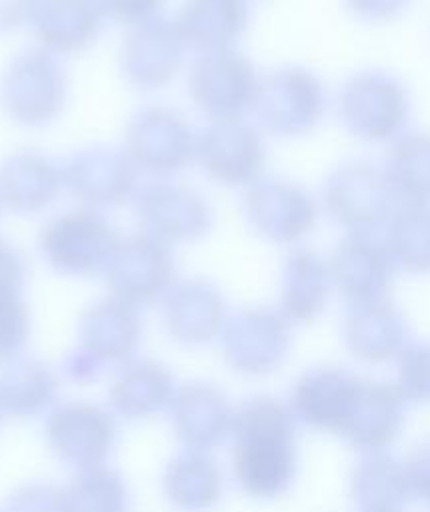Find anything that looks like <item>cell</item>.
I'll use <instances>...</instances> for the list:
<instances>
[{
	"label": "cell",
	"mask_w": 430,
	"mask_h": 512,
	"mask_svg": "<svg viewBox=\"0 0 430 512\" xmlns=\"http://www.w3.org/2000/svg\"><path fill=\"white\" fill-rule=\"evenodd\" d=\"M338 118L362 142L396 140L410 116V96L402 80L384 70H362L338 92Z\"/></svg>",
	"instance_id": "2"
},
{
	"label": "cell",
	"mask_w": 430,
	"mask_h": 512,
	"mask_svg": "<svg viewBox=\"0 0 430 512\" xmlns=\"http://www.w3.org/2000/svg\"><path fill=\"white\" fill-rule=\"evenodd\" d=\"M172 426L190 450L208 452L230 436L234 412L222 390L206 382H188L176 388L170 404Z\"/></svg>",
	"instance_id": "21"
},
{
	"label": "cell",
	"mask_w": 430,
	"mask_h": 512,
	"mask_svg": "<svg viewBox=\"0 0 430 512\" xmlns=\"http://www.w3.org/2000/svg\"><path fill=\"white\" fill-rule=\"evenodd\" d=\"M382 240L398 270L430 272V206L402 204L388 218Z\"/></svg>",
	"instance_id": "33"
},
{
	"label": "cell",
	"mask_w": 430,
	"mask_h": 512,
	"mask_svg": "<svg viewBox=\"0 0 430 512\" xmlns=\"http://www.w3.org/2000/svg\"><path fill=\"white\" fill-rule=\"evenodd\" d=\"M244 214L252 230L274 244H296L314 230L316 202L296 182L260 178L244 192Z\"/></svg>",
	"instance_id": "14"
},
{
	"label": "cell",
	"mask_w": 430,
	"mask_h": 512,
	"mask_svg": "<svg viewBox=\"0 0 430 512\" xmlns=\"http://www.w3.org/2000/svg\"><path fill=\"white\" fill-rule=\"evenodd\" d=\"M258 74L240 52L220 50L200 54L188 72V94L194 106L212 120H242L252 110Z\"/></svg>",
	"instance_id": "7"
},
{
	"label": "cell",
	"mask_w": 430,
	"mask_h": 512,
	"mask_svg": "<svg viewBox=\"0 0 430 512\" xmlns=\"http://www.w3.org/2000/svg\"><path fill=\"white\" fill-rule=\"evenodd\" d=\"M58 378L48 364L36 358H12L0 368V412L14 418H32L54 404Z\"/></svg>",
	"instance_id": "30"
},
{
	"label": "cell",
	"mask_w": 430,
	"mask_h": 512,
	"mask_svg": "<svg viewBox=\"0 0 430 512\" xmlns=\"http://www.w3.org/2000/svg\"><path fill=\"white\" fill-rule=\"evenodd\" d=\"M324 110V84L302 66H282L262 76L252 104L258 124L280 138H298L312 132Z\"/></svg>",
	"instance_id": "4"
},
{
	"label": "cell",
	"mask_w": 430,
	"mask_h": 512,
	"mask_svg": "<svg viewBox=\"0 0 430 512\" xmlns=\"http://www.w3.org/2000/svg\"><path fill=\"white\" fill-rule=\"evenodd\" d=\"M222 350L226 362L242 374H268L288 354L290 322L266 306L242 308L222 328Z\"/></svg>",
	"instance_id": "15"
},
{
	"label": "cell",
	"mask_w": 430,
	"mask_h": 512,
	"mask_svg": "<svg viewBox=\"0 0 430 512\" xmlns=\"http://www.w3.org/2000/svg\"><path fill=\"white\" fill-rule=\"evenodd\" d=\"M118 436L114 416L86 400L56 406L46 420V440L54 456L80 470L102 466L114 450Z\"/></svg>",
	"instance_id": "13"
},
{
	"label": "cell",
	"mask_w": 430,
	"mask_h": 512,
	"mask_svg": "<svg viewBox=\"0 0 430 512\" xmlns=\"http://www.w3.org/2000/svg\"><path fill=\"white\" fill-rule=\"evenodd\" d=\"M176 394L172 372L156 360H130L120 366L110 384L114 414L126 420H146L172 404Z\"/></svg>",
	"instance_id": "26"
},
{
	"label": "cell",
	"mask_w": 430,
	"mask_h": 512,
	"mask_svg": "<svg viewBox=\"0 0 430 512\" xmlns=\"http://www.w3.org/2000/svg\"><path fill=\"white\" fill-rule=\"evenodd\" d=\"M36 0H0V32L18 28L22 22H30Z\"/></svg>",
	"instance_id": "42"
},
{
	"label": "cell",
	"mask_w": 430,
	"mask_h": 512,
	"mask_svg": "<svg viewBox=\"0 0 430 512\" xmlns=\"http://www.w3.org/2000/svg\"><path fill=\"white\" fill-rule=\"evenodd\" d=\"M60 190V166L36 150H16L0 164V202L16 214L44 210Z\"/></svg>",
	"instance_id": "24"
},
{
	"label": "cell",
	"mask_w": 430,
	"mask_h": 512,
	"mask_svg": "<svg viewBox=\"0 0 430 512\" xmlns=\"http://www.w3.org/2000/svg\"><path fill=\"white\" fill-rule=\"evenodd\" d=\"M106 18L126 26H136L156 16L162 0H100Z\"/></svg>",
	"instance_id": "38"
},
{
	"label": "cell",
	"mask_w": 430,
	"mask_h": 512,
	"mask_svg": "<svg viewBox=\"0 0 430 512\" xmlns=\"http://www.w3.org/2000/svg\"><path fill=\"white\" fill-rule=\"evenodd\" d=\"M248 20V0H186L172 22L184 48L208 54L232 50Z\"/></svg>",
	"instance_id": "23"
},
{
	"label": "cell",
	"mask_w": 430,
	"mask_h": 512,
	"mask_svg": "<svg viewBox=\"0 0 430 512\" xmlns=\"http://www.w3.org/2000/svg\"><path fill=\"white\" fill-rule=\"evenodd\" d=\"M182 52L174 22L154 16L126 32L118 50L120 74L134 90H158L180 70Z\"/></svg>",
	"instance_id": "17"
},
{
	"label": "cell",
	"mask_w": 430,
	"mask_h": 512,
	"mask_svg": "<svg viewBox=\"0 0 430 512\" xmlns=\"http://www.w3.org/2000/svg\"><path fill=\"white\" fill-rule=\"evenodd\" d=\"M134 214L142 234L168 246L200 240L214 220L208 200L198 190L168 180L140 188L134 196Z\"/></svg>",
	"instance_id": "10"
},
{
	"label": "cell",
	"mask_w": 430,
	"mask_h": 512,
	"mask_svg": "<svg viewBox=\"0 0 430 512\" xmlns=\"http://www.w3.org/2000/svg\"><path fill=\"white\" fill-rule=\"evenodd\" d=\"M142 322L138 310L114 296L90 304L78 322V346L102 372L124 366L138 350Z\"/></svg>",
	"instance_id": "19"
},
{
	"label": "cell",
	"mask_w": 430,
	"mask_h": 512,
	"mask_svg": "<svg viewBox=\"0 0 430 512\" xmlns=\"http://www.w3.org/2000/svg\"><path fill=\"white\" fill-rule=\"evenodd\" d=\"M404 402L406 398L398 386L364 380L358 404L342 438L368 452L386 448L400 434Z\"/></svg>",
	"instance_id": "28"
},
{
	"label": "cell",
	"mask_w": 430,
	"mask_h": 512,
	"mask_svg": "<svg viewBox=\"0 0 430 512\" xmlns=\"http://www.w3.org/2000/svg\"><path fill=\"white\" fill-rule=\"evenodd\" d=\"M414 0H344L346 8L364 22H390L402 16Z\"/></svg>",
	"instance_id": "40"
},
{
	"label": "cell",
	"mask_w": 430,
	"mask_h": 512,
	"mask_svg": "<svg viewBox=\"0 0 430 512\" xmlns=\"http://www.w3.org/2000/svg\"><path fill=\"white\" fill-rule=\"evenodd\" d=\"M24 262L8 242L0 240V294L22 292Z\"/></svg>",
	"instance_id": "41"
},
{
	"label": "cell",
	"mask_w": 430,
	"mask_h": 512,
	"mask_svg": "<svg viewBox=\"0 0 430 512\" xmlns=\"http://www.w3.org/2000/svg\"><path fill=\"white\" fill-rule=\"evenodd\" d=\"M118 240L102 212L76 208L48 220L38 246L52 270L64 276H92L104 270Z\"/></svg>",
	"instance_id": "5"
},
{
	"label": "cell",
	"mask_w": 430,
	"mask_h": 512,
	"mask_svg": "<svg viewBox=\"0 0 430 512\" xmlns=\"http://www.w3.org/2000/svg\"><path fill=\"white\" fill-rule=\"evenodd\" d=\"M406 400L430 402V344H408L398 354V384Z\"/></svg>",
	"instance_id": "36"
},
{
	"label": "cell",
	"mask_w": 430,
	"mask_h": 512,
	"mask_svg": "<svg viewBox=\"0 0 430 512\" xmlns=\"http://www.w3.org/2000/svg\"><path fill=\"white\" fill-rule=\"evenodd\" d=\"M66 512H128V488L106 464L80 470L64 488Z\"/></svg>",
	"instance_id": "34"
},
{
	"label": "cell",
	"mask_w": 430,
	"mask_h": 512,
	"mask_svg": "<svg viewBox=\"0 0 430 512\" xmlns=\"http://www.w3.org/2000/svg\"><path fill=\"white\" fill-rule=\"evenodd\" d=\"M68 98V76L56 54L34 48L18 54L0 80L6 114L22 126H46L58 118Z\"/></svg>",
	"instance_id": "3"
},
{
	"label": "cell",
	"mask_w": 430,
	"mask_h": 512,
	"mask_svg": "<svg viewBox=\"0 0 430 512\" xmlns=\"http://www.w3.org/2000/svg\"><path fill=\"white\" fill-rule=\"evenodd\" d=\"M362 386L364 378L344 368L316 366L296 380L290 394V410L306 426L342 436Z\"/></svg>",
	"instance_id": "16"
},
{
	"label": "cell",
	"mask_w": 430,
	"mask_h": 512,
	"mask_svg": "<svg viewBox=\"0 0 430 512\" xmlns=\"http://www.w3.org/2000/svg\"><path fill=\"white\" fill-rule=\"evenodd\" d=\"M384 174L396 200L430 206V134H400L388 150Z\"/></svg>",
	"instance_id": "31"
},
{
	"label": "cell",
	"mask_w": 430,
	"mask_h": 512,
	"mask_svg": "<svg viewBox=\"0 0 430 512\" xmlns=\"http://www.w3.org/2000/svg\"><path fill=\"white\" fill-rule=\"evenodd\" d=\"M102 274L110 296L138 308L164 298L176 266L168 244L138 232L118 240Z\"/></svg>",
	"instance_id": "8"
},
{
	"label": "cell",
	"mask_w": 430,
	"mask_h": 512,
	"mask_svg": "<svg viewBox=\"0 0 430 512\" xmlns=\"http://www.w3.org/2000/svg\"><path fill=\"white\" fill-rule=\"evenodd\" d=\"M162 322L172 340L184 346H204L222 334L228 320L222 292L206 278H184L164 294Z\"/></svg>",
	"instance_id": "20"
},
{
	"label": "cell",
	"mask_w": 430,
	"mask_h": 512,
	"mask_svg": "<svg viewBox=\"0 0 430 512\" xmlns=\"http://www.w3.org/2000/svg\"><path fill=\"white\" fill-rule=\"evenodd\" d=\"M330 270L310 248H294L280 270V314L292 324L316 320L330 294Z\"/></svg>",
	"instance_id": "27"
},
{
	"label": "cell",
	"mask_w": 430,
	"mask_h": 512,
	"mask_svg": "<svg viewBox=\"0 0 430 512\" xmlns=\"http://www.w3.org/2000/svg\"><path fill=\"white\" fill-rule=\"evenodd\" d=\"M350 492L362 512H398L410 494L404 466L378 452H370L358 462Z\"/></svg>",
	"instance_id": "32"
},
{
	"label": "cell",
	"mask_w": 430,
	"mask_h": 512,
	"mask_svg": "<svg viewBox=\"0 0 430 512\" xmlns=\"http://www.w3.org/2000/svg\"><path fill=\"white\" fill-rule=\"evenodd\" d=\"M290 406L270 396L240 404L232 420V472L252 498L282 496L296 478V424Z\"/></svg>",
	"instance_id": "1"
},
{
	"label": "cell",
	"mask_w": 430,
	"mask_h": 512,
	"mask_svg": "<svg viewBox=\"0 0 430 512\" xmlns=\"http://www.w3.org/2000/svg\"><path fill=\"white\" fill-rule=\"evenodd\" d=\"M406 316L388 300L352 304L344 318L348 350L368 362H382L406 348Z\"/></svg>",
	"instance_id": "25"
},
{
	"label": "cell",
	"mask_w": 430,
	"mask_h": 512,
	"mask_svg": "<svg viewBox=\"0 0 430 512\" xmlns=\"http://www.w3.org/2000/svg\"><path fill=\"white\" fill-rule=\"evenodd\" d=\"M30 336V312L22 292L0 294V362L16 358Z\"/></svg>",
	"instance_id": "35"
},
{
	"label": "cell",
	"mask_w": 430,
	"mask_h": 512,
	"mask_svg": "<svg viewBox=\"0 0 430 512\" xmlns=\"http://www.w3.org/2000/svg\"><path fill=\"white\" fill-rule=\"evenodd\" d=\"M394 200L384 168L366 160L336 166L322 188L326 214L348 232H372L386 224Z\"/></svg>",
	"instance_id": "6"
},
{
	"label": "cell",
	"mask_w": 430,
	"mask_h": 512,
	"mask_svg": "<svg viewBox=\"0 0 430 512\" xmlns=\"http://www.w3.org/2000/svg\"><path fill=\"white\" fill-rule=\"evenodd\" d=\"M404 476L410 494L430 502V442L412 450L404 464Z\"/></svg>",
	"instance_id": "39"
},
{
	"label": "cell",
	"mask_w": 430,
	"mask_h": 512,
	"mask_svg": "<svg viewBox=\"0 0 430 512\" xmlns=\"http://www.w3.org/2000/svg\"><path fill=\"white\" fill-rule=\"evenodd\" d=\"M62 188L90 210H110L136 196L138 170L124 150L90 146L60 164Z\"/></svg>",
	"instance_id": "12"
},
{
	"label": "cell",
	"mask_w": 430,
	"mask_h": 512,
	"mask_svg": "<svg viewBox=\"0 0 430 512\" xmlns=\"http://www.w3.org/2000/svg\"><path fill=\"white\" fill-rule=\"evenodd\" d=\"M162 490L180 512H208L222 498V474L206 452L186 448L166 464Z\"/></svg>",
	"instance_id": "29"
},
{
	"label": "cell",
	"mask_w": 430,
	"mask_h": 512,
	"mask_svg": "<svg viewBox=\"0 0 430 512\" xmlns=\"http://www.w3.org/2000/svg\"><path fill=\"white\" fill-rule=\"evenodd\" d=\"M124 152L136 170L154 176H172L194 160L196 134L176 110L146 106L126 126Z\"/></svg>",
	"instance_id": "9"
},
{
	"label": "cell",
	"mask_w": 430,
	"mask_h": 512,
	"mask_svg": "<svg viewBox=\"0 0 430 512\" xmlns=\"http://www.w3.org/2000/svg\"><path fill=\"white\" fill-rule=\"evenodd\" d=\"M104 18L100 0H36L30 26L40 48L78 54L98 40Z\"/></svg>",
	"instance_id": "22"
},
{
	"label": "cell",
	"mask_w": 430,
	"mask_h": 512,
	"mask_svg": "<svg viewBox=\"0 0 430 512\" xmlns=\"http://www.w3.org/2000/svg\"><path fill=\"white\" fill-rule=\"evenodd\" d=\"M336 292L350 304L382 300L394 278V262L384 240L372 232H348L328 260Z\"/></svg>",
	"instance_id": "18"
},
{
	"label": "cell",
	"mask_w": 430,
	"mask_h": 512,
	"mask_svg": "<svg viewBox=\"0 0 430 512\" xmlns=\"http://www.w3.org/2000/svg\"><path fill=\"white\" fill-rule=\"evenodd\" d=\"M202 172L222 186H250L262 178L266 142L260 130L244 120H212L196 134Z\"/></svg>",
	"instance_id": "11"
},
{
	"label": "cell",
	"mask_w": 430,
	"mask_h": 512,
	"mask_svg": "<svg viewBox=\"0 0 430 512\" xmlns=\"http://www.w3.org/2000/svg\"><path fill=\"white\" fill-rule=\"evenodd\" d=\"M4 512H66L64 488L26 484L8 498Z\"/></svg>",
	"instance_id": "37"
}]
</instances>
